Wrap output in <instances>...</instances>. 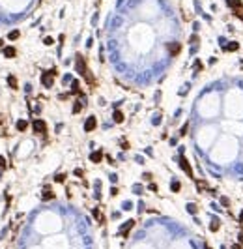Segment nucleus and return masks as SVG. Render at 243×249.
I'll return each instance as SVG.
<instances>
[{"instance_id":"f257e3e1","label":"nucleus","mask_w":243,"mask_h":249,"mask_svg":"<svg viewBox=\"0 0 243 249\" xmlns=\"http://www.w3.org/2000/svg\"><path fill=\"white\" fill-rule=\"evenodd\" d=\"M75 62H77V71L88 81V84L90 86H95V81H94V77H92V73L88 71V67H86V62H84V58L81 56V54H77V58H75Z\"/></svg>"},{"instance_id":"f03ea898","label":"nucleus","mask_w":243,"mask_h":249,"mask_svg":"<svg viewBox=\"0 0 243 249\" xmlns=\"http://www.w3.org/2000/svg\"><path fill=\"white\" fill-rule=\"evenodd\" d=\"M54 75H56V70H49V71H45V73L41 75V82H43L45 88H51V86H53Z\"/></svg>"},{"instance_id":"7ed1b4c3","label":"nucleus","mask_w":243,"mask_h":249,"mask_svg":"<svg viewBox=\"0 0 243 249\" xmlns=\"http://www.w3.org/2000/svg\"><path fill=\"white\" fill-rule=\"evenodd\" d=\"M32 127H34L36 133H41V135H45V131H47V124L43 120H34L32 122Z\"/></svg>"},{"instance_id":"20e7f679","label":"nucleus","mask_w":243,"mask_h":249,"mask_svg":"<svg viewBox=\"0 0 243 249\" xmlns=\"http://www.w3.org/2000/svg\"><path fill=\"white\" fill-rule=\"evenodd\" d=\"M95 126H97L95 116H88V118H86V122H84V131H86V133H90V131H94V129H95Z\"/></svg>"},{"instance_id":"39448f33","label":"nucleus","mask_w":243,"mask_h":249,"mask_svg":"<svg viewBox=\"0 0 243 249\" xmlns=\"http://www.w3.org/2000/svg\"><path fill=\"white\" fill-rule=\"evenodd\" d=\"M180 167H181V169L185 171V174H187V176H193V169H191V165H189V161L185 159V157H183V155L180 157Z\"/></svg>"},{"instance_id":"423d86ee","label":"nucleus","mask_w":243,"mask_h":249,"mask_svg":"<svg viewBox=\"0 0 243 249\" xmlns=\"http://www.w3.org/2000/svg\"><path fill=\"white\" fill-rule=\"evenodd\" d=\"M133 225H135V221H133V219H129L127 223H124V225L120 227V234H125V232H129V231L133 229Z\"/></svg>"},{"instance_id":"0eeeda50","label":"nucleus","mask_w":243,"mask_h":249,"mask_svg":"<svg viewBox=\"0 0 243 249\" xmlns=\"http://www.w3.org/2000/svg\"><path fill=\"white\" fill-rule=\"evenodd\" d=\"M166 47H168V51H170V54H172V56H176V54L180 53V49H181L180 43H168Z\"/></svg>"},{"instance_id":"6e6552de","label":"nucleus","mask_w":243,"mask_h":249,"mask_svg":"<svg viewBox=\"0 0 243 249\" xmlns=\"http://www.w3.org/2000/svg\"><path fill=\"white\" fill-rule=\"evenodd\" d=\"M90 159H92L94 163H99V161L103 159V152H101V150H99V152H94V154L90 155Z\"/></svg>"},{"instance_id":"1a4fd4ad","label":"nucleus","mask_w":243,"mask_h":249,"mask_svg":"<svg viewBox=\"0 0 243 249\" xmlns=\"http://www.w3.org/2000/svg\"><path fill=\"white\" fill-rule=\"evenodd\" d=\"M112 118H114V122H116V124H121V122H124V112H121V110H114Z\"/></svg>"},{"instance_id":"9d476101","label":"nucleus","mask_w":243,"mask_h":249,"mask_svg":"<svg viewBox=\"0 0 243 249\" xmlns=\"http://www.w3.org/2000/svg\"><path fill=\"white\" fill-rule=\"evenodd\" d=\"M226 2H228V6L236 11V10H239L241 8V0H226Z\"/></svg>"},{"instance_id":"9b49d317","label":"nucleus","mask_w":243,"mask_h":249,"mask_svg":"<svg viewBox=\"0 0 243 249\" xmlns=\"http://www.w3.org/2000/svg\"><path fill=\"white\" fill-rule=\"evenodd\" d=\"M41 197H43V200H49V199H53V197H54V193L51 191V187H45V189H43V195H41Z\"/></svg>"},{"instance_id":"f8f14e48","label":"nucleus","mask_w":243,"mask_h":249,"mask_svg":"<svg viewBox=\"0 0 243 249\" xmlns=\"http://www.w3.org/2000/svg\"><path fill=\"white\" fill-rule=\"evenodd\" d=\"M15 53H17V51H15L13 47H4V56H6V58H13Z\"/></svg>"},{"instance_id":"ddd939ff","label":"nucleus","mask_w":243,"mask_h":249,"mask_svg":"<svg viewBox=\"0 0 243 249\" xmlns=\"http://www.w3.org/2000/svg\"><path fill=\"white\" fill-rule=\"evenodd\" d=\"M26 127H28V122H26V120H19V122H17V129H19V131H24Z\"/></svg>"},{"instance_id":"4468645a","label":"nucleus","mask_w":243,"mask_h":249,"mask_svg":"<svg viewBox=\"0 0 243 249\" xmlns=\"http://www.w3.org/2000/svg\"><path fill=\"white\" fill-rule=\"evenodd\" d=\"M79 84H81L79 81H73V86H71V92H73V94H81V88H79Z\"/></svg>"},{"instance_id":"2eb2a0df","label":"nucleus","mask_w":243,"mask_h":249,"mask_svg":"<svg viewBox=\"0 0 243 249\" xmlns=\"http://www.w3.org/2000/svg\"><path fill=\"white\" fill-rule=\"evenodd\" d=\"M180 187H181V186H180L178 180H172V184H170V189H172L174 193H178V191H180Z\"/></svg>"},{"instance_id":"dca6fc26","label":"nucleus","mask_w":243,"mask_h":249,"mask_svg":"<svg viewBox=\"0 0 243 249\" xmlns=\"http://www.w3.org/2000/svg\"><path fill=\"white\" fill-rule=\"evenodd\" d=\"M8 82H10V86H11L13 90H17V86H19V84H17V79H15L13 75H10V77H8Z\"/></svg>"},{"instance_id":"f3484780","label":"nucleus","mask_w":243,"mask_h":249,"mask_svg":"<svg viewBox=\"0 0 243 249\" xmlns=\"http://www.w3.org/2000/svg\"><path fill=\"white\" fill-rule=\"evenodd\" d=\"M237 47H239V45L236 41H232V43H228L226 47H225V51H237Z\"/></svg>"},{"instance_id":"a211bd4d","label":"nucleus","mask_w":243,"mask_h":249,"mask_svg":"<svg viewBox=\"0 0 243 249\" xmlns=\"http://www.w3.org/2000/svg\"><path fill=\"white\" fill-rule=\"evenodd\" d=\"M219 225H221V223H219V219H213V221H211V225H209V229L215 232V231H219Z\"/></svg>"},{"instance_id":"6ab92c4d","label":"nucleus","mask_w":243,"mask_h":249,"mask_svg":"<svg viewBox=\"0 0 243 249\" xmlns=\"http://www.w3.org/2000/svg\"><path fill=\"white\" fill-rule=\"evenodd\" d=\"M19 36H21V32H19V30H11V32H10V36H8V39H17Z\"/></svg>"},{"instance_id":"aec40b11","label":"nucleus","mask_w":243,"mask_h":249,"mask_svg":"<svg viewBox=\"0 0 243 249\" xmlns=\"http://www.w3.org/2000/svg\"><path fill=\"white\" fill-rule=\"evenodd\" d=\"M81 109H82V103L81 101H77L75 105H73V112H75V114H77V112H81Z\"/></svg>"},{"instance_id":"412c9836","label":"nucleus","mask_w":243,"mask_h":249,"mask_svg":"<svg viewBox=\"0 0 243 249\" xmlns=\"http://www.w3.org/2000/svg\"><path fill=\"white\" fill-rule=\"evenodd\" d=\"M187 212H191V214H197V212H198V208L194 206V204H187Z\"/></svg>"},{"instance_id":"4be33fe9","label":"nucleus","mask_w":243,"mask_h":249,"mask_svg":"<svg viewBox=\"0 0 243 249\" xmlns=\"http://www.w3.org/2000/svg\"><path fill=\"white\" fill-rule=\"evenodd\" d=\"M221 202H223V206H228V204H230V200H228L226 197H221Z\"/></svg>"},{"instance_id":"5701e85b","label":"nucleus","mask_w":243,"mask_h":249,"mask_svg":"<svg viewBox=\"0 0 243 249\" xmlns=\"http://www.w3.org/2000/svg\"><path fill=\"white\" fill-rule=\"evenodd\" d=\"M43 43H45V45H53V38H45Z\"/></svg>"},{"instance_id":"b1692460","label":"nucleus","mask_w":243,"mask_h":249,"mask_svg":"<svg viewBox=\"0 0 243 249\" xmlns=\"http://www.w3.org/2000/svg\"><path fill=\"white\" fill-rule=\"evenodd\" d=\"M131 208H133L131 202H124V210H131Z\"/></svg>"},{"instance_id":"393cba45","label":"nucleus","mask_w":243,"mask_h":249,"mask_svg":"<svg viewBox=\"0 0 243 249\" xmlns=\"http://www.w3.org/2000/svg\"><path fill=\"white\" fill-rule=\"evenodd\" d=\"M197 186H198V191H204V187H206V184H202V182H197Z\"/></svg>"},{"instance_id":"a878e982","label":"nucleus","mask_w":243,"mask_h":249,"mask_svg":"<svg viewBox=\"0 0 243 249\" xmlns=\"http://www.w3.org/2000/svg\"><path fill=\"white\" fill-rule=\"evenodd\" d=\"M236 15H237V17H241V19H243V8H239V10H236Z\"/></svg>"},{"instance_id":"bb28decb","label":"nucleus","mask_w":243,"mask_h":249,"mask_svg":"<svg viewBox=\"0 0 243 249\" xmlns=\"http://www.w3.org/2000/svg\"><path fill=\"white\" fill-rule=\"evenodd\" d=\"M64 178H66V176H64V174H58V176H56V178H54V180H56V182H64Z\"/></svg>"},{"instance_id":"cd10ccee","label":"nucleus","mask_w":243,"mask_h":249,"mask_svg":"<svg viewBox=\"0 0 243 249\" xmlns=\"http://www.w3.org/2000/svg\"><path fill=\"white\" fill-rule=\"evenodd\" d=\"M2 167H6V159H4L2 155H0V169H2Z\"/></svg>"},{"instance_id":"c85d7f7f","label":"nucleus","mask_w":243,"mask_h":249,"mask_svg":"<svg viewBox=\"0 0 243 249\" xmlns=\"http://www.w3.org/2000/svg\"><path fill=\"white\" fill-rule=\"evenodd\" d=\"M187 127H189V124H185V126L181 127V131H180V133H181V135H185V133H187Z\"/></svg>"},{"instance_id":"c756f323","label":"nucleus","mask_w":243,"mask_h":249,"mask_svg":"<svg viewBox=\"0 0 243 249\" xmlns=\"http://www.w3.org/2000/svg\"><path fill=\"white\" fill-rule=\"evenodd\" d=\"M75 176H79V178H81V176H82V171H81V169H75Z\"/></svg>"},{"instance_id":"7c9ffc66","label":"nucleus","mask_w":243,"mask_h":249,"mask_svg":"<svg viewBox=\"0 0 243 249\" xmlns=\"http://www.w3.org/2000/svg\"><path fill=\"white\" fill-rule=\"evenodd\" d=\"M232 249H243V247H241L239 243H234V245H232Z\"/></svg>"},{"instance_id":"2f4dec72","label":"nucleus","mask_w":243,"mask_h":249,"mask_svg":"<svg viewBox=\"0 0 243 249\" xmlns=\"http://www.w3.org/2000/svg\"><path fill=\"white\" fill-rule=\"evenodd\" d=\"M239 221H241V223H243V212H241V214H239Z\"/></svg>"},{"instance_id":"473e14b6","label":"nucleus","mask_w":243,"mask_h":249,"mask_svg":"<svg viewBox=\"0 0 243 249\" xmlns=\"http://www.w3.org/2000/svg\"><path fill=\"white\" fill-rule=\"evenodd\" d=\"M2 45H4V39H0V47H2Z\"/></svg>"},{"instance_id":"72a5a7b5","label":"nucleus","mask_w":243,"mask_h":249,"mask_svg":"<svg viewBox=\"0 0 243 249\" xmlns=\"http://www.w3.org/2000/svg\"><path fill=\"white\" fill-rule=\"evenodd\" d=\"M206 249H209V247H206Z\"/></svg>"}]
</instances>
